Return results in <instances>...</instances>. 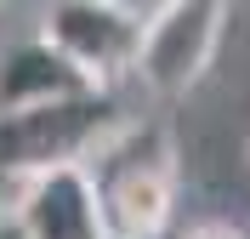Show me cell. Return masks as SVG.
I'll return each mask as SVG.
<instances>
[{"label":"cell","mask_w":250,"mask_h":239,"mask_svg":"<svg viewBox=\"0 0 250 239\" xmlns=\"http://www.w3.org/2000/svg\"><path fill=\"white\" fill-rule=\"evenodd\" d=\"M245 159H250V148H245Z\"/></svg>","instance_id":"obj_9"},{"label":"cell","mask_w":250,"mask_h":239,"mask_svg":"<svg viewBox=\"0 0 250 239\" xmlns=\"http://www.w3.org/2000/svg\"><path fill=\"white\" fill-rule=\"evenodd\" d=\"M80 91H85L80 74L40 34L0 51V114L6 109H34V103H57V97H80Z\"/></svg>","instance_id":"obj_6"},{"label":"cell","mask_w":250,"mask_h":239,"mask_svg":"<svg viewBox=\"0 0 250 239\" xmlns=\"http://www.w3.org/2000/svg\"><path fill=\"white\" fill-rule=\"evenodd\" d=\"M228 34V6L210 0H176V6H154V17L142 23L131 74L148 86L154 97H188L210 74Z\"/></svg>","instance_id":"obj_4"},{"label":"cell","mask_w":250,"mask_h":239,"mask_svg":"<svg viewBox=\"0 0 250 239\" xmlns=\"http://www.w3.org/2000/svg\"><path fill=\"white\" fill-rule=\"evenodd\" d=\"M103 239H159L176 211V143L154 120H120L85 159Z\"/></svg>","instance_id":"obj_1"},{"label":"cell","mask_w":250,"mask_h":239,"mask_svg":"<svg viewBox=\"0 0 250 239\" xmlns=\"http://www.w3.org/2000/svg\"><path fill=\"white\" fill-rule=\"evenodd\" d=\"M0 239H29L23 228H17V217H12V211H0Z\"/></svg>","instance_id":"obj_8"},{"label":"cell","mask_w":250,"mask_h":239,"mask_svg":"<svg viewBox=\"0 0 250 239\" xmlns=\"http://www.w3.org/2000/svg\"><path fill=\"white\" fill-rule=\"evenodd\" d=\"M148 17H154V6L74 0V6H51L40 17V40L80 74L85 91L114 97V86L131 74V57H137V40H142Z\"/></svg>","instance_id":"obj_3"},{"label":"cell","mask_w":250,"mask_h":239,"mask_svg":"<svg viewBox=\"0 0 250 239\" xmlns=\"http://www.w3.org/2000/svg\"><path fill=\"white\" fill-rule=\"evenodd\" d=\"M12 217L29 239H103L85 165H62V171H40L29 182H17Z\"/></svg>","instance_id":"obj_5"},{"label":"cell","mask_w":250,"mask_h":239,"mask_svg":"<svg viewBox=\"0 0 250 239\" xmlns=\"http://www.w3.org/2000/svg\"><path fill=\"white\" fill-rule=\"evenodd\" d=\"M120 120H125L120 103L103 91L57 97V103H34V109H6L0 114V176L17 188L40 171L85 165Z\"/></svg>","instance_id":"obj_2"},{"label":"cell","mask_w":250,"mask_h":239,"mask_svg":"<svg viewBox=\"0 0 250 239\" xmlns=\"http://www.w3.org/2000/svg\"><path fill=\"white\" fill-rule=\"evenodd\" d=\"M182 239H250V234H239L233 222H199V228H188Z\"/></svg>","instance_id":"obj_7"}]
</instances>
